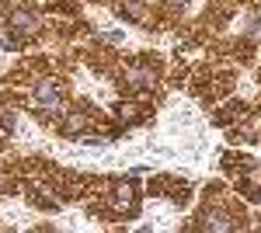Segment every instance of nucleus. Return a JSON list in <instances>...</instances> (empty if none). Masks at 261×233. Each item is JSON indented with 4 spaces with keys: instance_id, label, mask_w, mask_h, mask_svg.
<instances>
[{
    "instance_id": "1",
    "label": "nucleus",
    "mask_w": 261,
    "mask_h": 233,
    "mask_svg": "<svg viewBox=\"0 0 261 233\" xmlns=\"http://www.w3.org/2000/svg\"><path fill=\"white\" fill-rule=\"evenodd\" d=\"M32 101H35V112H42V115H56V112H63V87H60V80H53V77L39 80Z\"/></svg>"
},
{
    "instance_id": "2",
    "label": "nucleus",
    "mask_w": 261,
    "mask_h": 233,
    "mask_svg": "<svg viewBox=\"0 0 261 233\" xmlns=\"http://www.w3.org/2000/svg\"><path fill=\"white\" fill-rule=\"evenodd\" d=\"M112 209L125 219H133V216L140 213V192H136V181H122L119 188L112 192Z\"/></svg>"
},
{
    "instance_id": "3",
    "label": "nucleus",
    "mask_w": 261,
    "mask_h": 233,
    "mask_svg": "<svg viewBox=\"0 0 261 233\" xmlns=\"http://www.w3.org/2000/svg\"><path fill=\"white\" fill-rule=\"evenodd\" d=\"M7 32H14L21 39H32L35 32H39V21L32 11H11V18H7Z\"/></svg>"
},
{
    "instance_id": "4",
    "label": "nucleus",
    "mask_w": 261,
    "mask_h": 233,
    "mask_svg": "<svg viewBox=\"0 0 261 233\" xmlns=\"http://www.w3.org/2000/svg\"><path fill=\"white\" fill-rule=\"evenodd\" d=\"M247 167H244L241 174V192L247 195V198H261V164L258 160H244Z\"/></svg>"
},
{
    "instance_id": "5",
    "label": "nucleus",
    "mask_w": 261,
    "mask_h": 233,
    "mask_svg": "<svg viewBox=\"0 0 261 233\" xmlns=\"http://www.w3.org/2000/svg\"><path fill=\"white\" fill-rule=\"evenodd\" d=\"M202 226L205 230H216V233H226V230H233V219L226 213H205L202 216Z\"/></svg>"
},
{
    "instance_id": "6",
    "label": "nucleus",
    "mask_w": 261,
    "mask_h": 233,
    "mask_svg": "<svg viewBox=\"0 0 261 233\" xmlns=\"http://www.w3.org/2000/svg\"><path fill=\"white\" fill-rule=\"evenodd\" d=\"M143 11H146V0H122L119 4V14L125 21H133V24L143 21Z\"/></svg>"
},
{
    "instance_id": "7",
    "label": "nucleus",
    "mask_w": 261,
    "mask_h": 233,
    "mask_svg": "<svg viewBox=\"0 0 261 233\" xmlns=\"http://www.w3.org/2000/svg\"><path fill=\"white\" fill-rule=\"evenodd\" d=\"M129 87L133 91H150L153 87V73L150 70H129Z\"/></svg>"
},
{
    "instance_id": "8",
    "label": "nucleus",
    "mask_w": 261,
    "mask_h": 233,
    "mask_svg": "<svg viewBox=\"0 0 261 233\" xmlns=\"http://www.w3.org/2000/svg\"><path fill=\"white\" fill-rule=\"evenodd\" d=\"M84 129H87V115H84V112H73V115L63 122V136H77Z\"/></svg>"
},
{
    "instance_id": "9",
    "label": "nucleus",
    "mask_w": 261,
    "mask_h": 233,
    "mask_svg": "<svg viewBox=\"0 0 261 233\" xmlns=\"http://www.w3.org/2000/svg\"><path fill=\"white\" fill-rule=\"evenodd\" d=\"M0 125H4V129H14V115H7V112H0Z\"/></svg>"
},
{
    "instance_id": "10",
    "label": "nucleus",
    "mask_w": 261,
    "mask_h": 233,
    "mask_svg": "<svg viewBox=\"0 0 261 233\" xmlns=\"http://www.w3.org/2000/svg\"><path fill=\"white\" fill-rule=\"evenodd\" d=\"M171 4H174V7H185V0H171Z\"/></svg>"
}]
</instances>
